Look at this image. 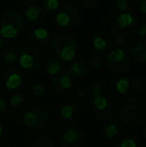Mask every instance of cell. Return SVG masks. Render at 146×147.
I'll use <instances>...</instances> for the list:
<instances>
[{
    "mask_svg": "<svg viewBox=\"0 0 146 147\" xmlns=\"http://www.w3.org/2000/svg\"><path fill=\"white\" fill-rule=\"evenodd\" d=\"M116 119L128 125H140L146 119V105L137 96H127L117 102L114 109Z\"/></svg>",
    "mask_w": 146,
    "mask_h": 147,
    "instance_id": "obj_1",
    "label": "cell"
},
{
    "mask_svg": "<svg viewBox=\"0 0 146 147\" xmlns=\"http://www.w3.org/2000/svg\"><path fill=\"white\" fill-rule=\"evenodd\" d=\"M51 50L61 62H71L77 54L78 42L72 35L60 33L51 40Z\"/></svg>",
    "mask_w": 146,
    "mask_h": 147,
    "instance_id": "obj_2",
    "label": "cell"
},
{
    "mask_svg": "<svg viewBox=\"0 0 146 147\" xmlns=\"http://www.w3.org/2000/svg\"><path fill=\"white\" fill-rule=\"evenodd\" d=\"M23 27L24 19L18 12H7L0 18V37L14 39L21 33Z\"/></svg>",
    "mask_w": 146,
    "mask_h": 147,
    "instance_id": "obj_3",
    "label": "cell"
},
{
    "mask_svg": "<svg viewBox=\"0 0 146 147\" xmlns=\"http://www.w3.org/2000/svg\"><path fill=\"white\" fill-rule=\"evenodd\" d=\"M138 27L136 18L129 12L119 14L111 26V35L129 39L134 36Z\"/></svg>",
    "mask_w": 146,
    "mask_h": 147,
    "instance_id": "obj_4",
    "label": "cell"
},
{
    "mask_svg": "<svg viewBox=\"0 0 146 147\" xmlns=\"http://www.w3.org/2000/svg\"><path fill=\"white\" fill-rule=\"evenodd\" d=\"M81 19V8L74 3H66L57 9L55 22L60 27H72Z\"/></svg>",
    "mask_w": 146,
    "mask_h": 147,
    "instance_id": "obj_5",
    "label": "cell"
},
{
    "mask_svg": "<svg viewBox=\"0 0 146 147\" xmlns=\"http://www.w3.org/2000/svg\"><path fill=\"white\" fill-rule=\"evenodd\" d=\"M22 119H23L24 125L29 130L39 131L48 123L49 113L43 107L32 106L26 109Z\"/></svg>",
    "mask_w": 146,
    "mask_h": 147,
    "instance_id": "obj_6",
    "label": "cell"
},
{
    "mask_svg": "<svg viewBox=\"0 0 146 147\" xmlns=\"http://www.w3.org/2000/svg\"><path fill=\"white\" fill-rule=\"evenodd\" d=\"M106 64L110 70L117 74H124L130 70L131 60L124 49L114 48L106 55Z\"/></svg>",
    "mask_w": 146,
    "mask_h": 147,
    "instance_id": "obj_7",
    "label": "cell"
},
{
    "mask_svg": "<svg viewBox=\"0 0 146 147\" xmlns=\"http://www.w3.org/2000/svg\"><path fill=\"white\" fill-rule=\"evenodd\" d=\"M43 56L33 46H26L18 54V63L21 68L28 71H38L43 66Z\"/></svg>",
    "mask_w": 146,
    "mask_h": 147,
    "instance_id": "obj_8",
    "label": "cell"
},
{
    "mask_svg": "<svg viewBox=\"0 0 146 147\" xmlns=\"http://www.w3.org/2000/svg\"><path fill=\"white\" fill-rule=\"evenodd\" d=\"M86 138L85 134L80 128L71 126L64 130L61 137L62 147H84Z\"/></svg>",
    "mask_w": 146,
    "mask_h": 147,
    "instance_id": "obj_9",
    "label": "cell"
},
{
    "mask_svg": "<svg viewBox=\"0 0 146 147\" xmlns=\"http://www.w3.org/2000/svg\"><path fill=\"white\" fill-rule=\"evenodd\" d=\"M73 86V76L66 69H63V71L59 75L55 76L53 78L52 82H51V87H52L53 91L60 95H64L66 93L70 92Z\"/></svg>",
    "mask_w": 146,
    "mask_h": 147,
    "instance_id": "obj_10",
    "label": "cell"
},
{
    "mask_svg": "<svg viewBox=\"0 0 146 147\" xmlns=\"http://www.w3.org/2000/svg\"><path fill=\"white\" fill-rule=\"evenodd\" d=\"M91 108L96 117L100 119H108L113 114L112 103L103 95H96L91 103Z\"/></svg>",
    "mask_w": 146,
    "mask_h": 147,
    "instance_id": "obj_11",
    "label": "cell"
},
{
    "mask_svg": "<svg viewBox=\"0 0 146 147\" xmlns=\"http://www.w3.org/2000/svg\"><path fill=\"white\" fill-rule=\"evenodd\" d=\"M23 82V73L17 67H11L4 73L3 84L5 88L9 90H15L19 88Z\"/></svg>",
    "mask_w": 146,
    "mask_h": 147,
    "instance_id": "obj_12",
    "label": "cell"
},
{
    "mask_svg": "<svg viewBox=\"0 0 146 147\" xmlns=\"http://www.w3.org/2000/svg\"><path fill=\"white\" fill-rule=\"evenodd\" d=\"M24 17L28 24L32 26H40L46 19L44 9L38 5H29L24 10Z\"/></svg>",
    "mask_w": 146,
    "mask_h": 147,
    "instance_id": "obj_13",
    "label": "cell"
},
{
    "mask_svg": "<svg viewBox=\"0 0 146 147\" xmlns=\"http://www.w3.org/2000/svg\"><path fill=\"white\" fill-rule=\"evenodd\" d=\"M27 40L30 46L35 48L45 46L50 41V32L44 27H36L28 34Z\"/></svg>",
    "mask_w": 146,
    "mask_h": 147,
    "instance_id": "obj_14",
    "label": "cell"
},
{
    "mask_svg": "<svg viewBox=\"0 0 146 147\" xmlns=\"http://www.w3.org/2000/svg\"><path fill=\"white\" fill-rule=\"evenodd\" d=\"M130 60L136 64H144L146 60V43L143 40L133 43L129 49Z\"/></svg>",
    "mask_w": 146,
    "mask_h": 147,
    "instance_id": "obj_15",
    "label": "cell"
},
{
    "mask_svg": "<svg viewBox=\"0 0 146 147\" xmlns=\"http://www.w3.org/2000/svg\"><path fill=\"white\" fill-rule=\"evenodd\" d=\"M113 46H114V44H113L112 36L108 32L98 33L93 39V47L100 52L109 51Z\"/></svg>",
    "mask_w": 146,
    "mask_h": 147,
    "instance_id": "obj_16",
    "label": "cell"
},
{
    "mask_svg": "<svg viewBox=\"0 0 146 147\" xmlns=\"http://www.w3.org/2000/svg\"><path fill=\"white\" fill-rule=\"evenodd\" d=\"M129 89H130V80L128 77H125V76H120L113 80L110 86L111 93L115 97H123L125 94L128 93Z\"/></svg>",
    "mask_w": 146,
    "mask_h": 147,
    "instance_id": "obj_17",
    "label": "cell"
},
{
    "mask_svg": "<svg viewBox=\"0 0 146 147\" xmlns=\"http://www.w3.org/2000/svg\"><path fill=\"white\" fill-rule=\"evenodd\" d=\"M44 71L47 75L49 76H57L63 71V65L62 62L58 60L55 56H48L44 62Z\"/></svg>",
    "mask_w": 146,
    "mask_h": 147,
    "instance_id": "obj_18",
    "label": "cell"
},
{
    "mask_svg": "<svg viewBox=\"0 0 146 147\" xmlns=\"http://www.w3.org/2000/svg\"><path fill=\"white\" fill-rule=\"evenodd\" d=\"M114 147H138L137 139L130 132H120L114 138Z\"/></svg>",
    "mask_w": 146,
    "mask_h": 147,
    "instance_id": "obj_19",
    "label": "cell"
},
{
    "mask_svg": "<svg viewBox=\"0 0 146 147\" xmlns=\"http://www.w3.org/2000/svg\"><path fill=\"white\" fill-rule=\"evenodd\" d=\"M121 128H122V125L118 119H116V118L109 119L103 125L102 134L104 137L108 138V139H113L121 132Z\"/></svg>",
    "mask_w": 146,
    "mask_h": 147,
    "instance_id": "obj_20",
    "label": "cell"
},
{
    "mask_svg": "<svg viewBox=\"0 0 146 147\" xmlns=\"http://www.w3.org/2000/svg\"><path fill=\"white\" fill-rule=\"evenodd\" d=\"M89 69V64L84 59H75L72 60L66 70L72 76H82L85 75Z\"/></svg>",
    "mask_w": 146,
    "mask_h": 147,
    "instance_id": "obj_21",
    "label": "cell"
},
{
    "mask_svg": "<svg viewBox=\"0 0 146 147\" xmlns=\"http://www.w3.org/2000/svg\"><path fill=\"white\" fill-rule=\"evenodd\" d=\"M60 115L66 123H72L78 117V109L72 103H67L61 107Z\"/></svg>",
    "mask_w": 146,
    "mask_h": 147,
    "instance_id": "obj_22",
    "label": "cell"
},
{
    "mask_svg": "<svg viewBox=\"0 0 146 147\" xmlns=\"http://www.w3.org/2000/svg\"><path fill=\"white\" fill-rule=\"evenodd\" d=\"M1 60L5 64H15L18 62V52L13 47H7L1 53Z\"/></svg>",
    "mask_w": 146,
    "mask_h": 147,
    "instance_id": "obj_23",
    "label": "cell"
},
{
    "mask_svg": "<svg viewBox=\"0 0 146 147\" xmlns=\"http://www.w3.org/2000/svg\"><path fill=\"white\" fill-rule=\"evenodd\" d=\"M29 95L33 100L40 101L44 98L45 96V87L41 83H32L29 87Z\"/></svg>",
    "mask_w": 146,
    "mask_h": 147,
    "instance_id": "obj_24",
    "label": "cell"
},
{
    "mask_svg": "<svg viewBox=\"0 0 146 147\" xmlns=\"http://www.w3.org/2000/svg\"><path fill=\"white\" fill-rule=\"evenodd\" d=\"M133 6V0H116L114 4V10L117 14L126 13Z\"/></svg>",
    "mask_w": 146,
    "mask_h": 147,
    "instance_id": "obj_25",
    "label": "cell"
},
{
    "mask_svg": "<svg viewBox=\"0 0 146 147\" xmlns=\"http://www.w3.org/2000/svg\"><path fill=\"white\" fill-rule=\"evenodd\" d=\"M9 104L12 108H21L25 104V99L19 93H12L9 96Z\"/></svg>",
    "mask_w": 146,
    "mask_h": 147,
    "instance_id": "obj_26",
    "label": "cell"
},
{
    "mask_svg": "<svg viewBox=\"0 0 146 147\" xmlns=\"http://www.w3.org/2000/svg\"><path fill=\"white\" fill-rule=\"evenodd\" d=\"M74 99L78 104L84 105L89 101V93L83 88H79L75 91L74 94Z\"/></svg>",
    "mask_w": 146,
    "mask_h": 147,
    "instance_id": "obj_27",
    "label": "cell"
},
{
    "mask_svg": "<svg viewBox=\"0 0 146 147\" xmlns=\"http://www.w3.org/2000/svg\"><path fill=\"white\" fill-rule=\"evenodd\" d=\"M130 87L135 92L142 93L146 88V81L143 77H137L130 83Z\"/></svg>",
    "mask_w": 146,
    "mask_h": 147,
    "instance_id": "obj_28",
    "label": "cell"
},
{
    "mask_svg": "<svg viewBox=\"0 0 146 147\" xmlns=\"http://www.w3.org/2000/svg\"><path fill=\"white\" fill-rule=\"evenodd\" d=\"M104 63H105V59L98 53L92 54L89 58V64L93 69H99L103 66Z\"/></svg>",
    "mask_w": 146,
    "mask_h": 147,
    "instance_id": "obj_29",
    "label": "cell"
},
{
    "mask_svg": "<svg viewBox=\"0 0 146 147\" xmlns=\"http://www.w3.org/2000/svg\"><path fill=\"white\" fill-rule=\"evenodd\" d=\"M60 5L59 0H42V8L44 11L53 12L57 10Z\"/></svg>",
    "mask_w": 146,
    "mask_h": 147,
    "instance_id": "obj_30",
    "label": "cell"
},
{
    "mask_svg": "<svg viewBox=\"0 0 146 147\" xmlns=\"http://www.w3.org/2000/svg\"><path fill=\"white\" fill-rule=\"evenodd\" d=\"M33 147H56V144L52 139L44 136V137H39L35 141Z\"/></svg>",
    "mask_w": 146,
    "mask_h": 147,
    "instance_id": "obj_31",
    "label": "cell"
},
{
    "mask_svg": "<svg viewBox=\"0 0 146 147\" xmlns=\"http://www.w3.org/2000/svg\"><path fill=\"white\" fill-rule=\"evenodd\" d=\"M90 89H91V92L95 96L96 95H102V92H103V84L99 80H95V81H93L90 84Z\"/></svg>",
    "mask_w": 146,
    "mask_h": 147,
    "instance_id": "obj_32",
    "label": "cell"
},
{
    "mask_svg": "<svg viewBox=\"0 0 146 147\" xmlns=\"http://www.w3.org/2000/svg\"><path fill=\"white\" fill-rule=\"evenodd\" d=\"M82 6V8L85 9H94L98 6L100 0H77Z\"/></svg>",
    "mask_w": 146,
    "mask_h": 147,
    "instance_id": "obj_33",
    "label": "cell"
},
{
    "mask_svg": "<svg viewBox=\"0 0 146 147\" xmlns=\"http://www.w3.org/2000/svg\"><path fill=\"white\" fill-rule=\"evenodd\" d=\"M7 109H8V104L6 102V100L2 98V97H0V118L5 115V113L7 112Z\"/></svg>",
    "mask_w": 146,
    "mask_h": 147,
    "instance_id": "obj_34",
    "label": "cell"
},
{
    "mask_svg": "<svg viewBox=\"0 0 146 147\" xmlns=\"http://www.w3.org/2000/svg\"><path fill=\"white\" fill-rule=\"evenodd\" d=\"M136 32L138 33L139 37H140V38L144 41L145 36H146V23H145V22H142V23H141L140 25L137 27Z\"/></svg>",
    "mask_w": 146,
    "mask_h": 147,
    "instance_id": "obj_35",
    "label": "cell"
},
{
    "mask_svg": "<svg viewBox=\"0 0 146 147\" xmlns=\"http://www.w3.org/2000/svg\"><path fill=\"white\" fill-rule=\"evenodd\" d=\"M136 7L139 12L146 14V0H136Z\"/></svg>",
    "mask_w": 146,
    "mask_h": 147,
    "instance_id": "obj_36",
    "label": "cell"
},
{
    "mask_svg": "<svg viewBox=\"0 0 146 147\" xmlns=\"http://www.w3.org/2000/svg\"><path fill=\"white\" fill-rule=\"evenodd\" d=\"M14 1L19 4H23V5H32L34 2L38 1V0H14Z\"/></svg>",
    "mask_w": 146,
    "mask_h": 147,
    "instance_id": "obj_37",
    "label": "cell"
},
{
    "mask_svg": "<svg viewBox=\"0 0 146 147\" xmlns=\"http://www.w3.org/2000/svg\"><path fill=\"white\" fill-rule=\"evenodd\" d=\"M2 47H3V40H2V38L0 37V50L2 49Z\"/></svg>",
    "mask_w": 146,
    "mask_h": 147,
    "instance_id": "obj_38",
    "label": "cell"
},
{
    "mask_svg": "<svg viewBox=\"0 0 146 147\" xmlns=\"http://www.w3.org/2000/svg\"><path fill=\"white\" fill-rule=\"evenodd\" d=\"M2 132H3V126H2V124L0 123V136L2 135Z\"/></svg>",
    "mask_w": 146,
    "mask_h": 147,
    "instance_id": "obj_39",
    "label": "cell"
},
{
    "mask_svg": "<svg viewBox=\"0 0 146 147\" xmlns=\"http://www.w3.org/2000/svg\"><path fill=\"white\" fill-rule=\"evenodd\" d=\"M140 147H145V146H144V145H142V146H140Z\"/></svg>",
    "mask_w": 146,
    "mask_h": 147,
    "instance_id": "obj_40",
    "label": "cell"
},
{
    "mask_svg": "<svg viewBox=\"0 0 146 147\" xmlns=\"http://www.w3.org/2000/svg\"><path fill=\"white\" fill-rule=\"evenodd\" d=\"M0 66H1V64H0Z\"/></svg>",
    "mask_w": 146,
    "mask_h": 147,
    "instance_id": "obj_41",
    "label": "cell"
},
{
    "mask_svg": "<svg viewBox=\"0 0 146 147\" xmlns=\"http://www.w3.org/2000/svg\"><path fill=\"white\" fill-rule=\"evenodd\" d=\"M0 1H2V0H0Z\"/></svg>",
    "mask_w": 146,
    "mask_h": 147,
    "instance_id": "obj_42",
    "label": "cell"
}]
</instances>
